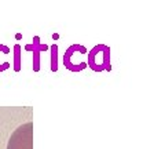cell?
I'll return each instance as SVG.
<instances>
[{"label": "cell", "mask_w": 165, "mask_h": 149, "mask_svg": "<svg viewBox=\"0 0 165 149\" xmlns=\"http://www.w3.org/2000/svg\"><path fill=\"white\" fill-rule=\"evenodd\" d=\"M87 65L92 69L94 72H103L112 71L110 65V47L105 44H98L92 47L88 51V61Z\"/></svg>", "instance_id": "1"}, {"label": "cell", "mask_w": 165, "mask_h": 149, "mask_svg": "<svg viewBox=\"0 0 165 149\" xmlns=\"http://www.w3.org/2000/svg\"><path fill=\"white\" fill-rule=\"evenodd\" d=\"M7 149H33V124L25 123L11 134Z\"/></svg>", "instance_id": "2"}, {"label": "cell", "mask_w": 165, "mask_h": 149, "mask_svg": "<svg viewBox=\"0 0 165 149\" xmlns=\"http://www.w3.org/2000/svg\"><path fill=\"white\" fill-rule=\"evenodd\" d=\"M87 48H85L84 46H80V44H72L70 47H69L68 50L65 51V54H63V65H65L66 69H69V71L72 72H80V71H84V66H80L79 63L76 62V59H74V55L77 54H87Z\"/></svg>", "instance_id": "3"}, {"label": "cell", "mask_w": 165, "mask_h": 149, "mask_svg": "<svg viewBox=\"0 0 165 149\" xmlns=\"http://www.w3.org/2000/svg\"><path fill=\"white\" fill-rule=\"evenodd\" d=\"M48 47L46 44H40V37L38 36H35L33 37V43L32 44H28L25 46V50L28 51H32L33 52V71L37 72L40 69V52L41 51H46Z\"/></svg>", "instance_id": "4"}, {"label": "cell", "mask_w": 165, "mask_h": 149, "mask_svg": "<svg viewBox=\"0 0 165 149\" xmlns=\"http://www.w3.org/2000/svg\"><path fill=\"white\" fill-rule=\"evenodd\" d=\"M51 71H58V46L52 44L51 46Z\"/></svg>", "instance_id": "5"}, {"label": "cell", "mask_w": 165, "mask_h": 149, "mask_svg": "<svg viewBox=\"0 0 165 149\" xmlns=\"http://www.w3.org/2000/svg\"><path fill=\"white\" fill-rule=\"evenodd\" d=\"M14 51H15V55H14V69L15 72L21 71V46L19 44H15L14 46Z\"/></svg>", "instance_id": "6"}, {"label": "cell", "mask_w": 165, "mask_h": 149, "mask_svg": "<svg viewBox=\"0 0 165 149\" xmlns=\"http://www.w3.org/2000/svg\"><path fill=\"white\" fill-rule=\"evenodd\" d=\"M0 52H4L6 55L10 52V48H8L7 46H3V44H0ZM10 68V62H6V63H0V72L6 71V69Z\"/></svg>", "instance_id": "7"}, {"label": "cell", "mask_w": 165, "mask_h": 149, "mask_svg": "<svg viewBox=\"0 0 165 149\" xmlns=\"http://www.w3.org/2000/svg\"><path fill=\"white\" fill-rule=\"evenodd\" d=\"M58 37H59V36H58V35H57V33H55V35H52V39H54V40H57V39H58Z\"/></svg>", "instance_id": "8"}]
</instances>
